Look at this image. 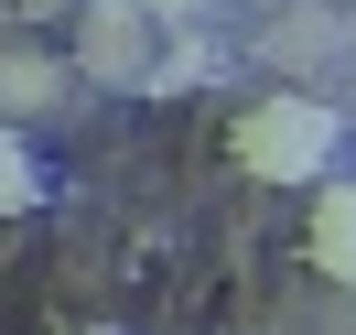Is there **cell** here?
Wrapping results in <instances>:
<instances>
[{
  "label": "cell",
  "mask_w": 356,
  "mask_h": 335,
  "mask_svg": "<svg viewBox=\"0 0 356 335\" xmlns=\"http://www.w3.org/2000/svg\"><path fill=\"white\" fill-rule=\"evenodd\" d=\"M334 141L346 130H334L324 98H259V109L238 119V162L259 184H324L334 173Z\"/></svg>",
  "instance_id": "cell-1"
},
{
  "label": "cell",
  "mask_w": 356,
  "mask_h": 335,
  "mask_svg": "<svg viewBox=\"0 0 356 335\" xmlns=\"http://www.w3.org/2000/svg\"><path fill=\"white\" fill-rule=\"evenodd\" d=\"M76 65H87V76H119V87H152V11H140V0H87Z\"/></svg>",
  "instance_id": "cell-2"
},
{
  "label": "cell",
  "mask_w": 356,
  "mask_h": 335,
  "mask_svg": "<svg viewBox=\"0 0 356 335\" xmlns=\"http://www.w3.org/2000/svg\"><path fill=\"white\" fill-rule=\"evenodd\" d=\"M313 270H334V281L356 292V184H313V227H302Z\"/></svg>",
  "instance_id": "cell-3"
},
{
  "label": "cell",
  "mask_w": 356,
  "mask_h": 335,
  "mask_svg": "<svg viewBox=\"0 0 356 335\" xmlns=\"http://www.w3.org/2000/svg\"><path fill=\"white\" fill-rule=\"evenodd\" d=\"M33 195H44V162L22 152V130H0V217H22Z\"/></svg>",
  "instance_id": "cell-4"
},
{
  "label": "cell",
  "mask_w": 356,
  "mask_h": 335,
  "mask_svg": "<svg viewBox=\"0 0 356 335\" xmlns=\"http://www.w3.org/2000/svg\"><path fill=\"white\" fill-rule=\"evenodd\" d=\"M54 87H65V76H54L44 54H0V109H44Z\"/></svg>",
  "instance_id": "cell-5"
},
{
  "label": "cell",
  "mask_w": 356,
  "mask_h": 335,
  "mask_svg": "<svg viewBox=\"0 0 356 335\" xmlns=\"http://www.w3.org/2000/svg\"><path fill=\"white\" fill-rule=\"evenodd\" d=\"M140 11H152V22H184V11H195V0H140Z\"/></svg>",
  "instance_id": "cell-6"
},
{
  "label": "cell",
  "mask_w": 356,
  "mask_h": 335,
  "mask_svg": "<svg viewBox=\"0 0 356 335\" xmlns=\"http://www.w3.org/2000/svg\"><path fill=\"white\" fill-rule=\"evenodd\" d=\"M44 11H87V0H44Z\"/></svg>",
  "instance_id": "cell-7"
}]
</instances>
